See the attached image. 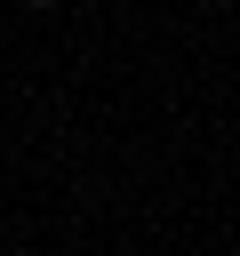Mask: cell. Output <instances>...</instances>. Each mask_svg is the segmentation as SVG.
I'll use <instances>...</instances> for the list:
<instances>
[{"label": "cell", "mask_w": 240, "mask_h": 256, "mask_svg": "<svg viewBox=\"0 0 240 256\" xmlns=\"http://www.w3.org/2000/svg\"><path fill=\"white\" fill-rule=\"evenodd\" d=\"M24 8H56V0H24Z\"/></svg>", "instance_id": "1"}]
</instances>
